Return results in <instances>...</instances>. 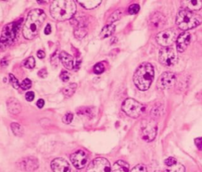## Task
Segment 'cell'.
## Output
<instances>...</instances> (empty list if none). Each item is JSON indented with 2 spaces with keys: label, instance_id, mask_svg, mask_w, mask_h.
Segmentation results:
<instances>
[{
  "label": "cell",
  "instance_id": "ffe728a7",
  "mask_svg": "<svg viewBox=\"0 0 202 172\" xmlns=\"http://www.w3.org/2000/svg\"><path fill=\"white\" fill-rule=\"evenodd\" d=\"M129 165L123 160H118L111 167V172H129Z\"/></svg>",
  "mask_w": 202,
  "mask_h": 172
},
{
  "label": "cell",
  "instance_id": "484cf974",
  "mask_svg": "<svg viewBox=\"0 0 202 172\" xmlns=\"http://www.w3.org/2000/svg\"><path fill=\"white\" fill-rule=\"evenodd\" d=\"M169 168L164 170V172H185V167L181 163H178L171 166V167H168Z\"/></svg>",
  "mask_w": 202,
  "mask_h": 172
},
{
  "label": "cell",
  "instance_id": "cb8c5ba5",
  "mask_svg": "<svg viewBox=\"0 0 202 172\" xmlns=\"http://www.w3.org/2000/svg\"><path fill=\"white\" fill-rule=\"evenodd\" d=\"M10 127H11L13 133L14 134L15 136L21 137V136H22L23 134H24V128L20 124L16 123V122H13L10 125Z\"/></svg>",
  "mask_w": 202,
  "mask_h": 172
},
{
  "label": "cell",
  "instance_id": "4316f807",
  "mask_svg": "<svg viewBox=\"0 0 202 172\" xmlns=\"http://www.w3.org/2000/svg\"><path fill=\"white\" fill-rule=\"evenodd\" d=\"M22 65L25 66V68L27 69L34 68L36 65L35 58H33V57H32V56H31V57H28V58H26L25 60L23 61Z\"/></svg>",
  "mask_w": 202,
  "mask_h": 172
},
{
  "label": "cell",
  "instance_id": "d4e9b609",
  "mask_svg": "<svg viewBox=\"0 0 202 172\" xmlns=\"http://www.w3.org/2000/svg\"><path fill=\"white\" fill-rule=\"evenodd\" d=\"M87 34V30L85 29V26H77L74 28V36L76 38L82 39Z\"/></svg>",
  "mask_w": 202,
  "mask_h": 172
},
{
  "label": "cell",
  "instance_id": "74e56055",
  "mask_svg": "<svg viewBox=\"0 0 202 172\" xmlns=\"http://www.w3.org/2000/svg\"><path fill=\"white\" fill-rule=\"evenodd\" d=\"M196 146L199 150H202V137H197L194 140Z\"/></svg>",
  "mask_w": 202,
  "mask_h": 172
},
{
  "label": "cell",
  "instance_id": "60d3db41",
  "mask_svg": "<svg viewBox=\"0 0 202 172\" xmlns=\"http://www.w3.org/2000/svg\"><path fill=\"white\" fill-rule=\"evenodd\" d=\"M51 33V27L50 24H48L44 28V33L46 35H49Z\"/></svg>",
  "mask_w": 202,
  "mask_h": 172
},
{
  "label": "cell",
  "instance_id": "52a82bcc",
  "mask_svg": "<svg viewBox=\"0 0 202 172\" xmlns=\"http://www.w3.org/2000/svg\"><path fill=\"white\" fill-rule=\"evenodd\" d=\"M86 172H111V164L105 158L98 157L88 164Z\"/></svg>",
  "mask_w": 202,
  "mask_h": 172
},
{
  "label": "cell",
  "instance_id": "603a6c76",
  "mask_svg": "<svg viewBox=\"0 0 202 172\" xmlns=\"http://www.w3.org/2000/svg\"><path fill=\"white\" fill-rule=\"evenodd\" d=\"M77 87H78V85H77V84L76 83L70 84V85H68L67 86H66L65 88H63V95L65 96H66V97H71V96L74 94V92H75Z\"/></svg>",
  "mask_w": 202,
  "mask_h": 172
},
{
  "label": "cell",
  "instance_id": "8fae6325",
  "mask_svg": "<svg viewBox=\"0 0 202 172\" xmlns=\"http://www.w3.org/2000/svg\"><path fill=\"white\" fill-rule=\"evenodd\" d=\"M17 166L20 170L24 171H34L39 167V161L36 157L28 156L20 159L17 163Z\"/></svg>",
  "mask_w": 202,
  "mask_h": 172
},
{
  "label": "cell",
  "instance_id": "4fadbf2b",
  "mask_svg": "<svg viewBox=\"0 0 202 172\" xmlns=\"http://www.w3.org/2000/svg\"><path fill=\"white\" fill-rule=\"evenodd\" d=\"M70 160L75 168L82 169L85 167L88 163V156L85 152L82 150H78L71 155Z\"/></svg>",
  "mask_w": 202,
  "mask_h": 172
},
{
  "label": "cell",
  "instance_id": "f35d334b",
  "mask_svg": "<svg viewBox=\"0 0 202 172\" xmlns=\"http://www.w3.org/2000/svg\"><path fill=\"white\" fill-rule=\"evenodd\" d=\"M38 76L41 77L42 78H45L48 76V71L46 70V69H42L38 72Z\"/></svg>",
  "mask_w": 202,
  "mask_h": 172
},
{
  "label": "cell",
  "instance_id": "9a60e30c",
  "mask_svg": "<svg viewBox=\"0 0 202 172\" xmlns=\"http://www.w3.org/2000/svg\"><path fill=\"white\" fill-rule=\"evenodd\" d=\"M51 167L53 172H70V166L66 159L56 158L51 161Z\"/></svg>",
  "mask_w": 202,
  "mask_h": 172
},
{
  "label": "cell",
  "instance_id": "d6986e66",
  "mask_svg": "<svg viewBox=\"0 0 202 172\" xmlns=\"http://www.w3.org/2000/svg\"><path fill=\"white\" fill-rule=\"evenodd\" d=\"M182 6L189 11L199 10L202 8L201 0H193V1H182Z\"/></svg>",
  "mask_w": 202,
  "mask_h": 172
},
{
  "label": "cell",
  "instance_id": "7c38bea8",
  "mask_svg": "<svg viewBox=\"0 0 202 172\" xmlns=\"http://www.w3.org/2000/svg\"><path fill=\"white\" fill-rule=\"evenodd\" d=\"M176 81V76L172 72H165L162 73L157 81V87L160 89L171 88Z\"/></svg>",
  "mask_w": 202,
  "mask_h": 172
},
{
  "label": "cell",
  "instance_id": "7a4b0ae2",
  "mask_svg": "<svg viewBox=\"0 0 202 172\" xmlns=\"http://www.w3.org/2000/svg\"><path fill=\"white\" fill-rule=\"evenodd\" d=\"M77 6L73 1L57 0L51 3L50 12L51 17L58 21H64L73 18Z\"/></svg>",
  "mask_w": 202,
  "mask_h": 172
},
{
  "label": "cell",
  "instance_id": "5bb4252c",
  "mask_svg": "<svg viewBox=\"0 0 202 172\" xmlns=\"http://www.w3.org/2000/svg\"><path fill=\"white\" fill-rule=\"evenodd\" d=\"M167 23V19L163 14L156 12L150 16L149 24V26L153 29L163 28Z\"/></svg>",
  "mask_w": 202,
  "mask_h": 172
},
{
  "label": "cell",
  "instance_id": "7402d4cb",
  "mask_svg": "<svg viewBox=\"0 0 202 172\" xmlns=\"http://www.w3.org/2000/svg\"><path fill=\"white\" fill-rule=\"evenodd\" d=\"M115 26L111 24V25H107V26H104L103 29L101 30L100 34V38L104 39L107 37H109L110 36H111L115 33Z\"/></svg>",
  "mask_w": 202,
  "mask_h": 172
},
{
  "label": "cell",
  "instance_id": "e0dca14e",
  "mask_svg": "<svg viewBox=\"0 0 202 172\" xmlns=\"http://www.w3.org/2000/svg\"><path fill=\"white\" fill-rule=\"evenodd\" d=\"M59 59L65 68L67 70H73L74 67V61H73V56L66 51H63L59 53Z\"/></svg>",
  "mask_w": 202,
  "mask_h": 172
},
{
  "label": "cell",
  "instance_id": "f546056e",
  "mask_svg": "<svg viewBox=\"0 0 202 172\" xmlns=\"http://www.w3.org/2000/svg\"><path fill=\"white\" fill-rule=\"evenodd\" d=\"M9 81H10V83L12 85V86L14 89H18L20 87V84L18 82V80L13 75L12 73H10L9 75Z\"/></svg>",
  "mask_w": 202,
  "mask_h": 172
},
{
  "label": "cell",
  "instance_id": "4dcf8cb0",
  "mask_svg": "<svg viewBox=\"0 0 202 172\" xmlns=\"http://www.w3.org/2000/svg\"><path fill=\"white\" fill-rule=\"evenodd\" d=\"M20 86L23 90H28L32 87V81L29 79L26 78L22 81V83L21 84Z\"/></svg>",
  "mask_w": 202,
  "mask_h": 172
},
{
  "label": "cell",
  "instance_id": "44dd1931",
  "mask_svg": "<svg viewBox=\"0 0 202 172\" xmlns=\"http://www.w3.org/2000/svg\"><path fill=\"white\" fill-rule=\"evenodd\" d=\"M102 1L100 0H94V1H88V0H79L78 3L79 4L83 6L85 9H87V10H92V9H94V8L97 7L98 6L100 5V3Z\"/></svg>",
  "mask_w": 202,
  "mask_h": 172
},
{
  "label": "cell",
  "instance_id": "d6a6232c",
  "mask_svg": "<svg viewBox=\"0 0 202 172\" xmlns=\"http://www.w3.org/2000/svg\"><path fill=\"white\" fill-rule=\"evenodd\" d=\"M73 114L70 112H68L66 113L63 118V122L65 123V124H70L71 122L73 121Z\"/></svg>",
  "mask_w": 202,
  "mask_h": 172
},
{
  "label": "cell",
  "instance_id": "b9f144b4",
  "mask_svg": "<svg viewBox=\"0 0 202 172\" xmlns=\"http://www.w3.org/2000/svg\"><path fill=\"white\" fill-rule=\"evenodd\" d=\"M37 57L39 58H44V57H45V53H44V51H41V50H39V51H37Z\"/></svg>",
  "mask_w": 202,
  "mask_h": 172
},
{
  "label": "cell",
  "instance_id": "ba28073f",
  "mask_svg": "<svg viewBox=\"0 0 202 172\" xmlns=\"http://www.w3.org/2000/svg\"><path fill=\"white\" fill-rule=\"evenodd\" d=\"M156 40L159 45L167 48V46L171 45L174 41H177V32L173 28L162 31L157 34Z\"/></svg>",
  "mask_w": 202,
  "mask_h": 172
},
{
  "label": "cell",
  "instance_id": "3957f363",
  "mask_svg": "<svg viewBox=\"0 0 202 172\" xmlns=\"http://www.w3.org/2000/svg\"><path fill=\"white\" fill-rule=\"evenodd\" d=\"M154 67L149 63H144L137 67L134 74V82L141 91H146L150 88L154 79Z\"/></svg>",
  "mask_w": 202,
  "mask_h": 172
},
{
  "label": "cell",
  "instance_id": "ac0fdd59",
  "mask_svg": "<svg viewBox=\"0 0 202 172\" xmlns=\"http://www.w3.org/2000/svg\"><path fill=\"white\" fill-rule=\"evenodd\" d=\"M8 111L13 114H18L21 112V105L18 100L14 97H10L6 102Z\"/></svg>",
  "mask_w": 202,
  "mask_h": 172
},
{
  "label": "cell",
  "instance_id": "1f68e13d",
  "mask_svg": "<svg viewBox=\"0 0 202 172\" xmlns=\"http://www.w3.org/2000/svg\"><path fill=\"white\" fill-rule=\"evenodd\" d=\"M139 10H140V6L138 4H132L131 6H129L128 12L129 14H136L138 13Z\"/></svg>",
  "mask_w": 202,
  "mask_h": 172
},
{
  "label": "cell",
  "instance_id": "ab89813d",
  "mask_svg": "<svg viewBox=\"0 0 202 172\" xmlns=\"http://www.w3.org/2000/svg\"><path fill=\"white\" fill-rule=\"evenodd\" d=\"M36 106H37L38 108H42L44 106V100L43 99L38 100L37 102H36Z\"/></svg>",
  "mask_w": 202,
  "mask_h": 172
},
{
  "label": "cell",
  "instance_id": "d590c367",
  "mask_svg": "<svg viewBox=\"0 0 202 172\" xmlns=\"http://www.w3.org/2000/svg\"><path fill=\"white\" fill-rule=\"evenodd\" d=\"M60 78L63 82H67L70 80V73L67 71H62L60 73Z\"/></svg>",
  "mask_w": 202,
  "mask_h": 172
},
{
  "label": "cell",
  "instance_id": "2e32d148",
  "mask_svg": "<svg viewBox=\"0 0 202 172\" xmlns=\"http://www.w3.org/2000/svg\"><path fill=\"white\" fill-rule=\"evenodd\" d=\"M190 41H191V36L189 33L186 32V33H181L176 41L177 51L179 52H183L186 51L187 47L190 43Z\"/></svg>",
  "mask_w": 202,
  "mask_h": 172
},
{
  "label": "cell",
  "instance_id": "277c9868",
  "mask_svg": "<svg viewBox=\"0 0 202 172\" xmlns=\"http://www.w3.org/2000/svg\"><path fill=\"white\" fill-rule=\"evenodd\" d=\"M202 22L201 16L197 15L192 11L188 10H182L177 14L176 23L177 26L182 30H189L200 26Z\"/></svg>",
  "mask_w": 202,
  "mask_h": 172
},
{
  "label": "cell",
  "instance_id": "5b68a950",
  "mask_svg": "<svg viewBox=\"0 0 202 172\" xmlns=\"http://www.w3.org/2000/svg\"><path fill=\"white\" fill-rule=\"evenodd\" d=\"M21 27V21L8 24L3 28L0 37V51L6 50L12 44Z\"/></svg>",
  "mask_w": 202,
  "mask_h": 172
},
{
  "label": "cell",
  "instance_id": "30bf717a",
  "mask_svg": "<svg viewBox=\"0 0 202 172\" xmlns=\"http://www.w3.org/2000/svg\"><path fill=\"white\" fill-rule=\"evenodd\" d=\"M142 138L147 142L152 141L156 136L157 127L154 122H143L142 126Z\"/></svg>",
  "mask_w": 202,
  "mask_h": 172
},
{
  "label": "cell",
  "instance_id": "8992f818",
  "mask_svg": "<svg viewBox=\"0 0 202 172\" xmlns=\"http://www.w3.org/2000/svg\"><path fill=\"white\" fill-rule=\"evenodd\" d=\"M122 109L128 116L137 119L144 113L145 107L135 100L129 98L123 102Z\"/></svg>",
  "mask_w": 202,
  "mask_h": 172
},
{
  "label": "cell",
  "instance_id": "8d00e7d4",
  "mask_svg": "<svg viewBox=\"0 0 202 172\" xmlns=\"http://www.w3.org/2000/svg\"><path fill=\"white\" fill-rule=\"evenodd\" d=\"M34 97H35V93L33 92L29 91L28 92H26V94H25V99L28 102L33 101V100H34Z\"/></svg>",
  "mask_w": 202,
  "mask_h": 172
},
{
  "label": "cell",
  "instance_id": "9c48e42d",
  "mask_svg": "<svg viewBox=\"0 0 202 172\" xmlns=\"http://www.w3.org/2000/svg\"><path fill=\"white\" fill-rule=\"evenodd\" d=\"M159 62L166 66L174 65L178 60V55L172 48H164L160 50L159 54Z\"/></svg>",
  "mask_w": 202,
  "mask_h": 172
},
{
  "label": "cell",
  "instance_id": "7bdbcfd3",
  "mask_svg": "<svg viewBox=\"0 0 202 172\" xmlns=\"http://www.w3.org/2000/svg\"><path fill=\"white\" fill-rule=\"evenodd\" d=\"M196 97H197V99L198 100H202V90L201 91H200L196 95Z\"/></svg>",
  "mask_w": 202,
  "mask_h": 172
},
{
  "label": "cell",
  "instance_id": "83f0119b",
  "mask_svg": "<svg viewBox=\"0 0 202 172\" xmlns=\"http://www.w3.org/2000/svg\"><path fill=\"white\" fill-rule=\"evenodd\" d=\"M121 16L122 12L120 10H116L115 12H114V13L111 14V17H110V18H109V25H111V24H112V23L115 22V21H116L119 20V18H121Z\"/></svg>",
  "mask_w": 202,
  "mask_h": 172
},
{
  "label": "cell",
  "instance_id": "e575fe53",
  "mask_svg": "<svg viewBox=\"0 0 202 172\" xmlns=\"http://www.w3.org/2000/svg\"><path fill=\"white\" fill-rule=\"evenodd\" d=\"M164 163H165V165H167V167H171V166L176 164L177 161L174 157H168L167 159H165Z\"/></svg>",
  "mask_w": 202,
  "mask_h": 172
},
{
  "label": "cell",
  "instance_id": "6da1fadb",
  "mask_svg": "<svg viewBox=\"0 0 202 172\" xmlns=\"http://www.w3.org/2000/svg\"><path fill=\"white\" fill-rule=\"evenodd\" d=\"M46 14L43 10L35 9L28 13L25 25L23 27L22 33L26 40H33L38 35L45 21Z\"/></svg>",
  "mask_w": 202,
  "mask_h": 172
},
{
  "label": "cell",
  "instance_id": "836d02e7",
  "mask_svg": "<svg viewBox=\"0 0 202 172\" xmlns=\"http://www.w3.org/2000/svg\"><path fill=\"white\" fill-rule=\"evenodd\" d=\"M130 172H147V168L144 164H138L135 166Z\"/></svg>",
  "mask_w": 202,
  "mask_h": 172
},
{
  "label": "cell",
  "instance_id": "f1b7e54d",
  "mask_svg": "<svg viewBox=\"0 0 202 172\" xmlns=\"http://www.w3.org/2000/svg\"><path fill=\"white\" fill-rule=\"evenodd\" d=\"M104 70H105V67H104V65L102 63H96L93 67L94 73H96V74H100V73H104Z\"/></svg>",
  "mask_w": 202,
  "mask_h": 172
}]
</instances>
